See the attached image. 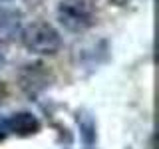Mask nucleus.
Here are the masks:
<instances>
[{
    "label": "nucleus",
    "mask_w": 159,
    "mask_h": 149,
    "mask_svg": "<svg viewBox=\"0 0 159 149\" xmlns=\"http://www.w3.org/2000/svg\"><path fill=\"white\" fill-rule=\"evenodd\" d=\"M109 2L116 4V6H127V4L131 2V0H109Z\"/></svg>",
    "instance_id": "nucleus-8"
},
{
    "label": "nucleus",
    "mask_w": 159,
    "mask_h": 149,
    "mask_svg": "<svg viewBox=\"0 0 159 149\" xmlns=\"http://www.w3.org/2000/svg\"><path fill=\"white\" fill-rule=\"evenodd\" d=\"M50 82H52L50 70L42 62L26 64L18 72V84L22 88V92H26L28 96H38L42 89H46L50 86Z\"/></svg>",
    "instance_id": "nucleus-3"
},
{
    "label": "nucleus",
    "mask_w": 159,
    "mask_h": 149,
    "mask_svg": "<svg viewBox=\"0 0 159 149\" xmlns=\"http://www.w3.org/2000/svg\"><path fill=\"white\" fill-rule=\"evenodd\" d=\"M56 16L58 22L68 32H76V34L86 32L96 22V14H93V8L88 0H64V2H60Z\"/></svg>",
    "instance_id": "nucleus-2"
},
{
    "label": "nucleus",
    "mask_w": 159,
    "mask_h": 149,
    "mask_svg": "<svg viewBox=\"0 0 159 149\" xmlns=\"http://www.w3.org/2000/svg\"><path fill=\"white\" fill-rule=\"evenodd\" d=\"M6 96H8V89H6V84H4L2 79H0V103H2L4 99H6Z\"/></svg>",
    "instance_id": "nucleus-7"
},
{
    "label": "nucleus",
    "mask_w": 159,
    "mask_h": 149,
    "mask_svg": "<svg viewBox=\"0 0 159 149\" xmlns=\"http://www.w3.org/2000/svg\"><path fill=\"white\" fill-rule=\"evenodd\" d=\"M80 129H82V135H84V141L88 143H92L93 139H96V125H93V121L89 117L84 115V121H80Z\"/></svg>",
    "instance_id": "nucleus-6"
},
{
    "label": "nucleus",
    "mask_w": 159,
    "mask_h": 149,
    "mask_svg": "<svg viewBox=\"0 0 159 149\" xmlns=\"http://www.w3.org/2000/svg\"><path fill=\"white\" fill-rule=\"evenodd\" d=\"M22 28V14L18 10H6L0 14V56H4L6 46L20 34Z\"/></svg>",
    "instance_id": "nucleus-5"
},
{
    "label": "nucleus",
    "mask_w": 159,
    "mask_h": 149,
    "mask_svg": "<svg viewBox=\"0 0 159 149\" xmlns=\"http://www.w3.org/2000/svg\"><path fill=\"white\" fill-rule=\"evenodd\" d=\"M20 42L32 54L38 56H54L62 48V36L52 24L48 22H32L20 30Z\"/></svg>",
    "instance_id": "nucleus-1"
},
{
    "label": "nucleus",
    "mask_w": 159,
    "mask_h": 149,
    "mask_svg": "<svg viewBox=\"0 0 159 149\" xmlns=\"http://www.w3.org/2000/svg\"><path fill=\"white\" fill-rule=\"evenodd\" d=\"M2 129L20 137H28L40 131V119L30 111H18V113H12L8 119H4Z\"/></svg>",
    "instance_id": "nucleus-4"
}]
</instances>
